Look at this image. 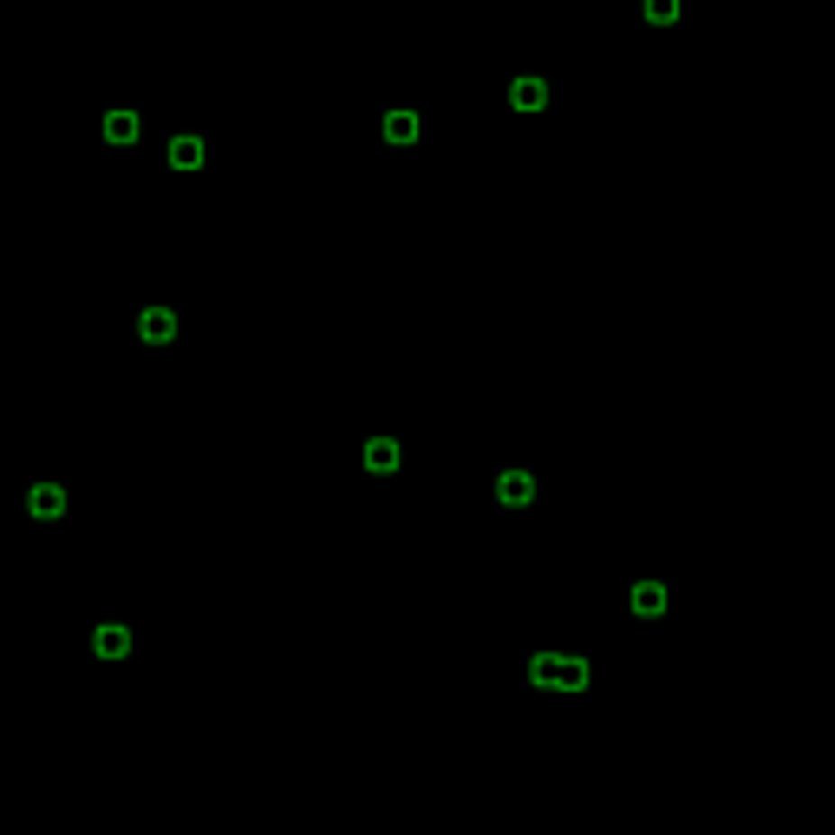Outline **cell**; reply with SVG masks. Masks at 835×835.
Wrapping results in <instances>:
<instances>
[{
    "label": "cell",
    "instance_id": "cell-6",
    "mask_svg": "<svg viewBox=\"0 0 835 835\" xmlns=\"http://www.w3.org/2000/svg\"><path fill=\"white\" fill-rule=\"evenodd\" d=\"M170 163H177V170H197V163H203V144H197V137H177V144H170Z\"/></svg>",
    "mask_w": 835,
    "mask_h": 835
},
{
    "label": "cell",
    "instance_id": "cell-9",
    "mask_svg": "<svg viewBox=\"0 0 835 835\" xmlns=\"http://www.w3.org/2000/svg\"><path fill=\"white\" fill-rule=\"evenodd\" d=\"M633 607H639V614H659V607H665V588H659V581H647V588H633Z\"/></svg>",
    "mask_w": 835,
    "mask_h": 835
},
{
    "label": "cell",
    "instance_id": "cell-11",
    "mask_svg": "<svg viewBox=\"0 0 835 835\" xmlns=\"http://www.w3.org/2000/svg\"><path fill=\"white\" fill-rule=\"evenodd\" d=\"M366 463H372V470H392V463H399V444H385V437L366 444Z\"/></svg>",
    "mask_w": 835,
    "mask_h": 835
},
{
    "label": "cell",
    "instance_id": "cell-12",
    "mask_svg": "<svg viewBox=\"0 0 835 835\" xmlns=\"http://www.w3.org/2000/svg\"><path fill=\"white\" fill-rule=\"evenodd\" d=\"M673 14H679V0H647V20H659V26H665Z\"/></svg>",
    "mask_w": 835,
    "mask_h": 835
},
{
    "label": "cell",
    "instance_id": "cell-3",
    "mask_svg": "<svg viewBox=\"0 0 835 835\" xmlns=\"http://www.w3.org/2000/svg\"><path fill=\"white\" fill-rule=\"evenodd\" d=\"M137 333H144V340H170V333H177V314H170V307H151L144 320H137Z\"/></svg>",
    "mask_w": 835,
    "mask_h": 835
},
{
    "label": "cell",
    "instance_id": "cell-2",
    "mask_svg": "<svg viewBox=\"0 0 835 835\" xmlns=\"http://www.w3.org/2000/svg\"><path fill=\"white\" fill-rule=\"evenodd\" d=\"M496 496H503L509 509H522L528 496H536V477H522V470H503V483H496Z\"/></svg>",
    "mask_w": 835,
    "mask_h": 835
},
{
    "label": "cell",
    "instance_id": "cell-7",
    "mask_svg": "<svg viewBox=\"0 0 835 835\" xmlns=\"http://www.w3.org/2000/svg\"><path fill=\"white\" fill-rule=\"evenodd\" d=\"M385 137H392V144H411V137H418V118H411V111H392V118H385Z\"/></svg>",
    "mask_w": 835,
    "mask_h": 835
},
{
    "label": "cell",
    "instance_id": "cell-8",
    "mask_svg": "<svg viewBox=\"0 0 835 835\" xmlns=\"http://www.w3.org/2000/svg\"><path fill=\"white\" fill-rule=\"evenodd\" d=\"M60 509H66V496L52 490V483H40V490H33V516H60Z\"/></svg>",
    "mask_w": 835,
    "mask_h": 835
},
{
    "label": "cell",
    "instance_id": "cell-5",
    "mask_svg": "<svg viewBox=\"0 0 835 835\" xmlns=\"http://www.w3.org/2000/svg\"><path fill=\"white\" fill-rule=\"evenodd\" d=\"M105 137H111V144H137V118H131V111H111V118H105Z\"/></svg>",
    "mask_w": 835,
    "mask_h": 835
},
{
    "label": "cell",
    "instance_id": "cell-4",
    "mask_svg": "<svg viewBox=\"0 0 835 835\" xmlns=\"http://www.w3.org/2000/svg\"><path fill=\"white\" fill-rule=\"evenodd\" d=\"M542 98H548L542 78H516V86H509V105H516V111H536Z\"/></svg>",
    "mask_w": 835,
    "mask_h": 835
},
{
    "label": "cell",
    "instance_id": "cell-1",
    "mask_svg": "<svg viewBox=\"0 0 835 835\" xmlns=\"http://www.w3.org/2000/svg\"><path fill=\"white\" fill-rule=\"evenodd\" d=\"M528 679H536V685H555V692H581V685H588V659L536 653V659H528Z\"/></svg>",
    "mask_w": 835,
    "mask_h": 835
},
{
    "label": "cell",
    "instance_id": "cell-10",
    "mask_svg": "<svg viewBox=\"0 0 835 835\" xmlns=\"http://www.w3.org/2000/svg\"><path fill=\"white\" fill-rule=\"evenodd\" d=\"M124 647H131V639H124V627H98V653H105V659H118Z\"/></svg>",
    "mask_w": 835,
    "mask_h": 835
}]
</instances>
